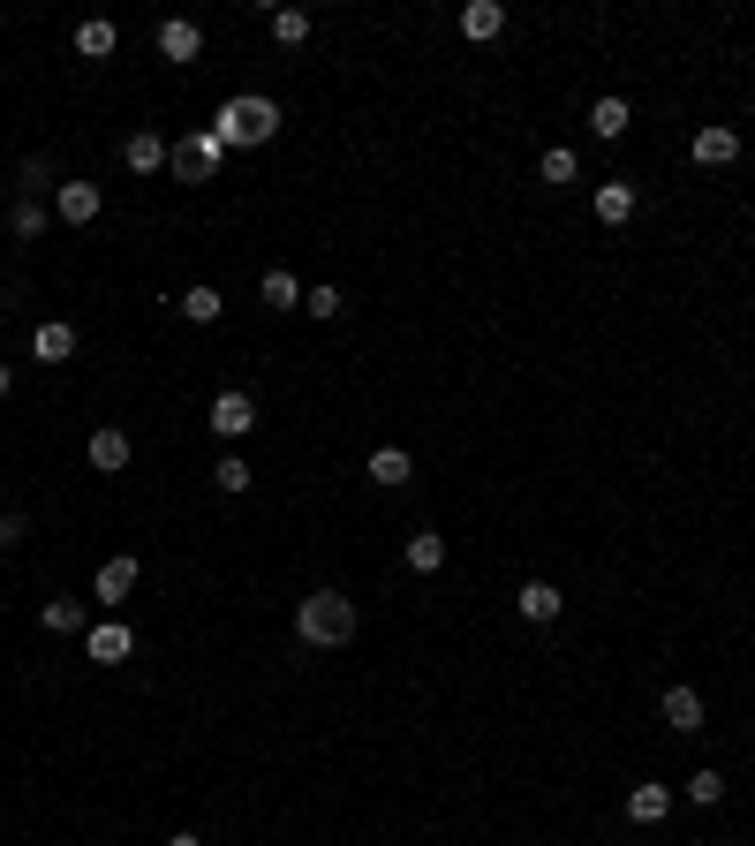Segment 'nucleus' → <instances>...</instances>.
I'll return each mask as SVG.
<instances>
[{
  "mask_svg": "<svg viewBox=\"0 0 755 846\" xmlns=\"http://www.w3.org/2000/svg\"><path fill=\"white\" fill-rule=\"evenodd\" d=\"M294 634H302L310 650H340V642H355V597L310 590L302 605H294Z\"/></svg>",
  "mask_w": 755,
  "mask_h": 846,
  "instance_id": "1",
  "label": "nucleus"
},
{
  "mask_svg": "<svg viewBox=\"0 0 755 846\" xmlns=\"http://www.w3.org/2000/svg\"><path fill=\"white\" fill-rule=\"evenodd\" d=\"M211 136L235 152V144H265V136H280V106L272 99H227L219 106V122H211Z\"/></svg>",
  "mask_w": 755,
  "mask_h": 846,
  "instance_id": "2",
  "label": "nucleus"
},
{
  "mask_svg": "<svg viewBox=\"0 0 755 846\" xmlns=\"http://www.w3.org/2000/svg\"><path fill=\"white\" fill-rule=\"evenodd\" d=\"M227 159V144L211 136V128H197V136H182V144H167V174L174 182H205L211 167Z\"/></svg>",
  "mask_w": 755,
  "mask_h": 846,
  "instance_id": "3",
  "label": "nucleus"
},
{
  "mask_svg": "<svg viewBox=\"0 0 755 846\" xmlns=\"http://www.w3.org/2000/svg\"><path fill=\"white\" fill-rule=\"evenodd\" d=\"M211 431H219V439H250L257 431V401L250 393H219V401H211Z\"/></svg>",
  "mask_w": 755,
  "mask_h": 846,
  "instance_id": "4",
  "label": "nucleus"
},
{
  "mask_svg": "<svg viewBox=\"0 0 755 846\" xmlns=\"http://www.w3.org/2000/svg\"><path fill=\"white\" fill-rule=\"evenodd\" d=\"M99 205H106V197H99V182H61V189H53V212H61L69 227H91V219H99Z\"/></svg>",
  "mask_w": 755,
  "mask_h": 846,
  "instance_id": "5",
  "label": "nucleus"
},
{
  "mask_svg": "<svg viewBox=\"0 0 755 846\" xmlns=\"http://www.w3.org/2000/svg\"><path fill=\"white\" fill-rule=\"evenodd\" d=\"M84 650H91V666H122L128 650H136V634H128V620H99L84 634Z\"/></svg>",
  "mask_w": 755,
  "mask_h": 846,
  "instance_id": "6",
  "label": "nucleus"
},
{
  "mask_svg": "<svg viewBox=\"0 0 755 846\" xmlns=\"http://www.w3.org/2000/svg\"><path fill=\"white\" fill-rule=\"evenodd\" d=\"M725 159H741V136H733L725 122L695 128V167H725Z\"/></svg>",
  "mask_w": 755,
  "mask_h": 846,
  "instance_id": "7",
  "label": "nucleus"
},
{
  "mask_svg": "<svg viewBox=\"0 0 755 846\" xmlns=\"http://www.w3.org/2000/svg\"><path fill=\"white\" fill-rule=\"evenodd\" d=\"M91 468H106V476L128 468V431L122 423H99V431H91Z\"/></svg>",
  "mask_w": 755,
  "mask_h": 846,
  "instance_id": "8",
  "label": "nucleus"
},
{
  "mask_svg": "<svg viewBox=\"0 0 755 846\" xmlns=\"http://www.w3.org/2000/svg\"><path fill=\"white\" fill-rule=\"evenodd\" d=\"M159 53H167V61H197V53H205V31H197L189 16H174V23H159Z\"/></svg>",
  "mask_w": 755,
  "mask_h": 846,
  "instance_id": "9",
  "label": "nucleus"
},
{
  "mask_svg": "<svg viewBox=\"0 0 755 846\" xmlns=\"http://www.w3.org/2000/svg\"><path fill=\"white\" fill-rule=\"evenodd\" d=\"M514 612H521L529 628H551V620H559V590H551V582H521V597H514Z\"/></svg>",
  "mask_w": 755,
  "mask_h": 846,
  "instance_id": "10",
  "label": "nucleus"
},
{
  "mask_svg": "<svg viewBox=\"0 0 755 846\" xmlns=\"http://www.w3.org/2000/svg\"><path fill=\"white\" fill-rule=\"evenodd\" d=\"M128 597H136V559H106V567H99V605H128Z\"/></svg>",
  "mask_w": 755,
  "mask_h": 846,
  "instance_id": "11",
  "label": "nucleus"
},
{
  "mask_svg": "<svg viewBox=\"0 0 755 846\" xmlns=\"http://www.w3.org/2000/svg\"><path fill=\"white\" fill-rule=\"evenodd\" d=\"M665 808H672V786H658V778L628 786V816L634 824H665Z\"/></svg>",
  "mask_w": 755,
  "mask_h": 846,
  "instance_id": "12",
  "label": "nucleus"
},
{
  "mask_svg": "<svg viewBox=\"0 0 755 846\" xmlns=\"http://www.w3.org/2000/svg\"><path fill=\"white\" fill-rule=\"evenodd\" d=\"M589 205H597V219H604V227H628V219H634V189H628V182H597V197H589Z\"/></svg>",
  "mask_w": 755,
  "mask_h": 846,
  "instance_id": "13",
  "label": "nucleus"
},
{
  "mask_svg": "<svg viewBox=\"0 0 755 846\" xmlns=\"http://www.w3.org/2000/svg\"><path fill=\"white\" fill-rule=\"evenodd\" d=\"M31 355H39V363H69V355H76V326H61V318L39 326V333H31Z\"/></svg>",
  "mask_w": 755,
  "mask_h": 846,
  "instance_id": "14",
  "label": "nucleus"
},
{
  "mask_svg": "<svg viewBox=\"0 0 755 846\" xmlns=\"http://www.w3.org/2000/svg\"><path fill=\"white\" fill-rule=\"evenodd\" d=\"M122 159H128V174H159L167 167V144H159L152 128H136V136L122 144Z\"/></svg>",
  "mask_w": 755,
  "mask_h": 846,
  "instance_id": "15",
  "label": "nucleus"
},
{
  "mask_svg": "<svg viewBox=\"0 0 755 846\" xmlns=\"http://www.w3.org/2000/svg\"><path fill=\"white\" fill-rule=\"evenodd\" d=\"M628 122H634V106L620 91H604V99L589 106V128H597V136H628Z\"/></svg>",
  "mask_w": 755,
  "mask_h": 846,
  "instance_id": "16",
  "label": "nucleus"
},
{
  "mask_svg": "<svg viewBox=\"0 0 755 846\" xmlns=\"http://www.w3.org/2000/svg\"><path fill=\"white\" fill-rule=\"evenodd\" d=\"M408 476H416V462H408L401 446H377V454H371V484H385V492H401Z\"/></svg>",
  "mask_w": 755,
  "mask_h": 846,
  "instance_id": "17",
  "label": "nucleus"
},
{
  "mask_svg": "<svg viewBox=\"0 0 755 846\" xmlns=\"http://www.w3.org/2000/svg\"><path fill=\"white\" fill-rule=\"evenodd\" d=\"M665 725H680V733H703V695H695V688H665Z\"/></svg>",
  "mask_w": 755,
  "mask_h": 846,
  "instance_id": "18",
  "label": "nucleus"
},
{
  "mask_svg": "<svg viewBox=\"0 0 755 846\" xmlns=\"http://www.w3.org/2000/svg\"><path fill=\"white\" fill-rule=\"evenodd\" d=\"M462 31H468V39H499V31H506V8H499V0H468V8H462Z\"/></svg>",
  "mask_w": 755,
  "mask_h": 846,
  "instance_id": "19",
  "label": "nucleus"
},
{
  "mask_svg": "<svg viewBox=\"0 0 755 846\" xmlns=\"http://www.w3.org/2000/svg\"><path fill=\"white\" fill-rule=\"evenodd\" d=\"M257 296H265V310H302V280L294 272H265Z\"/></svg>",
  "mask_w": 755,
  "mask_h": 846,
  "instance_id": "20",
  "label": "nucleus"
},
{
  "mask_svg": "<svg viewBox=\"0 0 755 846\" xmlns=\"http://www.w3.org/2000/svg\"><path fill=\"white\" fill-rule=\"evenodd\" d=\"M401 559H408L416 575H438V567H446V545H438V529H416V537H408V551H401Z\"/></svg>",
  "mask_w": 755,
  "mask_h": 846,
  "instance_id": "21",
  "label": "nucleus"
},
{
  "mask_svg": "<svg viewBox=\"0 0 755 846\" xmlns=\"http://www.w3.org/2000/svg\"><path fill=\"white\" fill-rule=\"evenodd\" d=\"M39 620H45V634H76L84 628V605H76V597H45Z\"/></svg>",
  "mask_w": 755,
  "mask_h": 846,
  "instance_id": "22",
  "label": "nucleus"
},
{
  "mask_svg": "<svg viewBox=\"0 0 755 846\" xmlns=\"http://www.w3.org/2000/svg\"><path fill=\"white\" fill-rule=\"evenodd\" d=\"M76 53H84V61H106V53H114V23H106V16L76 23Z\"/></svg>",
  "mask_w": 755,
  "mask_h": 846,
  "instance_id": "23",
  "label": "nucleus"
},
{
  "mask_svg": "<svg viewBox=\"0 0 755 846\" xmlns=\"http://www.w3.org/2000/svg\"><path fill=\"white\" fill-rule=\"evenodd\" d=\"M174 310H182L189 326H211V318H219L227 302H219V288H189V296H174Z\"/></svg>",
  "mask_w": 755,
  "mask_h": 846,
  "instance_id": "24",
  "label": "nucleus"
},
{
  "mask_svg": "<svg viewBox=\"0 0 755 846\" xmlns=\"http://www.w3.org/2000/svg\"><path fill=\"white\" fill-rule=\"evenodd\" d=\"M211 484H219V492H227V499H242V492H250L257 476H250V462H242V454H227V462L211 468Z\"/></svg>",
  "mask_w": 755,
  "mask_h": 846,
  "instance_id": "25",
  "label": "nucleus"
},
{
  "mask_svg": "<svg viewBox=\"0 0 755 846\" xmlns=\"http://www.w3.org/2000/svg\"><path fill=\"white\" fill-rule=\"evenodd\" d=\"M272 39L302 45V39H310V16H302V8H272Z\"/></svg>",
  "mask_w": 755,
  "mask_h": 846,
  "instance_id": "26",
  "label": "nucleus"
},
{
  "mask_svg": "<svg viewBox=\"0 0 755 846\" xmlns=\"http://www.w3.org/2000/svg\"><path fill=\"white\" fill-rule=\"evenodd\" d=\"M687 802L717 808V802H725V771H695V778H687Z\"/></svg>",
  "mask_w": 755,
  "mask_h": 846,
  "instance_id": "27",
  "label": "nucleus"
},
{
  "mask_svg": "<svg viewBox=\"0 0 755 846\" xmlns=\"http://www.w3.org/2000/svg\"><path fill=\"white\" fill-rule=\"evenodd\" d=\"M575 167H582V159H575L567 144H551L545 159H537V174H545V182H575Z\"/></svg>",
  "mask_w": 755,
  "mask_h": 846,
  "instance_id": "28",
  "label": "nucleus"
},
{
  "mask_svg": "<svg viewBox=\"0 0 755 846\" xmlns=\"http://www.w3.org/2000/svg\"><path fill=\"white\" fill-rule=\"evenodd\" d=\"M302 310H310V318H340L348 296H340V288H302Z\"/></svg>",
  "mask_w": 755,
  "mask_h": 846,
  "instance_id": "29",
  "label": "nucleus"
},
{
  "mask_svg": "<svg viewBox=\"0 0 755 846\" xmlns=\"http://www.w3.org/2000/svg\"><path fill=\"white\" fill-rule=\"evenodd\" d=\"M15 235H23V243H39V235H45V205H31V197H23V205H15Z\"/></svg>",
  "mask_w": 755,
  "mask_h": 846,
  "instance_id": "30",
  "label": "nucleus"
},
{
  "mask_svg": "<svg viewBox=\"0 0 755 846\" xmlns=\"http://www.w3.org/2000/svg\"><path fill=\"white\" fill-rule=\"evenodd\" d=\"M23 537H31V522L23 514H0V545H23Z\"/></svg>",
  "mask_w": 755,
  "mask_h": 846,
  "instance_id": "31",
  "label": "nucleus"
},
{
  "mask_svg": "<svg viewBox=\"0 0 755 846\" xmlns=\"http://www.w3.org/2000/svg\"><path fill=\"white\" fill-rule=\"evenodd\" d=\"M167 846H205V839H197V832H174V839Z\"/></svg>",
  "mask_w": 755,
  "mask_h": 846,
  "instance_id": "32",
  "label": "nucleus"
},
{
  "mask_svg": "<svg viewBox=\"0 0 755 846\" xmlns=\"http://www.w3.org/2000/svg\"><path fill=\"white\" fill-rule=\"evenodd\" d=\"M8 385H15V371H8V363H0V393H8Z\"/></svg>",
  "mask_w": 755,
  "mask_h": 846,
  "instance_id": "33",
  "label": "nucleus"
}]
</instances>
